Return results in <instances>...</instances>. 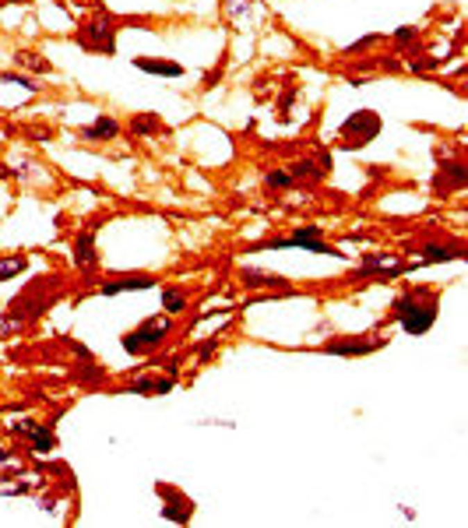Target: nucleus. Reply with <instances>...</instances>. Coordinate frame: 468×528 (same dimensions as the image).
Instances as JSON below:
<instances>
[{
	"label": "nucleus",
	"instance_id": "obj_10",
	"mask_svg": "<svg viewBox=\"0 0 468 528\" xmlns=\"http://www.w3.org/2000/svg\"><path fill=\"white\" fill-rule=\"evenodd\" d=\"M169 388H173V377H166V381H151V377H141V381H134V384H131V395H144V391L166 395Z\"/></svg>",
	"mask_w": 468,
	"mask_h": 528
},
{
	"label": "nucleus",
	"instance_id": "obj_18",
	"mask_svg": "<svg viewBox=\"0 0 468 528\" xmlns=\"http://www.w3.org/2000/svg\"><path fill=\"white\" fill-rule=\"evenodd\" d=\"M32 427H35V422H32V419H25V422H15L11 430H15V434H32Z\"/></svg>",
	"mask_w": 468,
	"mask_h": 528
},
{
	"label": "nucleus",
	"instance_id": "obj_12",
	"mask_svg": "<svg viewBox=\"0 0 468 528\" xmlns=\"http://www.w3.org/2000/svg\"><path fill=\"white\" fill-rule=\"evenodd\" d=\"M25 268V254H15V257H4L0 261V282H8V279H15L18 272Z\"/></svg>",
	"mask_w": 468,
	"mask_h": 528
},
{
	"label": "nucleus",
	"instance_id": "obj_1",
	"mask_svg": "<svg viewBox=\"0 0 468 528\" xmlns=\"http://www.w3.org/2000/svg\"><path fill=\"white\" fill-rule=\"evenodd\" d=\"M391 313L401 321V328H405L408 335H423V331H430L433 321H437V299L426 296V303H419V292H415V296H401V299H394V310H391Z\"/></svg>",
	"mask_w": 468,
	"mask_h": 528
},
{
	"label": "nucleus",
	"instance_id": "obj_16",
	"mask_svg": "<svg viewBox=\"0 0 468 528\" xmlns=\"http://www.w3.org/2000/svg\"><path fill=\"white\" fill-rule=\"evenodd\" d=\"M451 257H458V250H451V247H426V261H451Z\"/></svg>",
	"mask_w": 468,
	"mask_h": 528
},
{
	"label": "nucleus",
	"instance_id": "obj_19",
	"mask_svg": "<svg viewBox=\"0 0 468 528\" xmlns=\"http://www.w3.org/2000/svg\"><path fill=\"white\" fill-rule=\"evenodd\" d=\"M134 127H137V131H155V120H137Z\"/></svg>",
	"mask_w": 468,
	"mask_h": 528
},
{
	"label": "nucleus",
	"instance_id": "obj_9",
	"mask_svg": "<svg viewBox=\"0 0 468 528\" xmlns=\"http://www.w3.org/2000/svg\"><path fill=\"white\" fill-rule=\"evenodd\" d=\"M32 447H35L39 454H49V451L57 447L53 430H49V427H32Z\"/></svg>",
	"mask_w": 468,
	"mask_h": 528
},
{
	"label": "nucleus",
	"instance_id": "obj_15",
	"mask_svg": "<svg viewBox=\"0 0 468 528\" xmlns=\"http://www.w3.org/2000/svg\"><path fill=\"white\" fill-rule=\"evenodd\" d=\"M15 60H18V67H22V64H28L32 71H49V64H46V60H35V53H15Z\"/></svg>",
	"mask_w": 468,
	"mask_h": 528
},
{
	"label": "nucleus",
	"instance_id": "obj_7",
	"mask_svg": "<svg viewBox=\"0 0 468 528\" xmlns=\"http://www.w3.org/2000/svg\"><path fill=\"white\" fill-rule=\"evenodd\" d=\"M117 131H120V127H117V120L99 117V120L85 131V138H88V141H102V138H117Z\"/></svg>",
	"mask_w": 468,
	"mask_h": 528
},
{
	"label": "nucleus",
	"instance_id": "obj_3",
	"mask_svg": "<svg viewBox=\"0 0 468 528\" xmlns=\"http://www.w3.org/2000/svg\"><path fill=\"white\" fill-rule=\"evenodd\" d=\"M148 286H155L151 275H120V279L102 282V296H117V292H131V289H148Z\"/></svg>",
	"mask_w": 468,
	"mask_h": 528
},
{
	"label": "nucleus",
	"instance_id": "obj_2",
	"mask_svg": "<svg viewBox=\"0 0 468 528\" xmlns=\"http://www.w3.org/2000/svg\"><path fill=\"white\" fill-rule=\"evenodd\" d=\"M169 331H173V324L162 321V317H155V321H144L137 331H127V335H124V349L134 352V356H141V352H148V349H159Z\"/></svg>",
	"mask_w": 468,
	"mask_h": 528
},
{
	"label": "nucleus",
	"instance_id": "obj_14",
	"mask_svg": "<svg viewBox=\"0 0 468 528\" xmlns=\"http://www.w3.org/2000/svg\"><path fill=\"white\" fill-rule=\"evenodd\" d=\"M289 176H292V180H303V176H321V170H317L314 163H296V166H289Z\"/></svg>",
	"mask_w": 468,
	"mask_h": 528
},
{
	"label": "nucleus",
	"instance_id": "obj_11",
	"mask_svg": "<svg viewBox=\"0 0 468 528\" xmlns=\"http://www.w3.org/2000/svg\"><path fill=\"white\" fill-rule=\"evenodd\" d=\"M74 261L81 264V268H92V264H95V250H92V236L88 233L74 240Z\"/></svg>",
	"mask_w": 468,
	"mask_h": 528
},
{
	"label": "nucleus",
	"instance_id": "obj_4",
	"mask_svg": "<svg viewBox=\"0 0 468 528\" xmlns=\"http://www.w3.org/2000/svg\"><path fill=\"white\" fill-rule=\"evenodd\" d=\"M240 282H243L246 289H285V279H282V275L257 272V268H243V272H240Z\"/></svg>",
	"mask_w": 468,
	"mask_h": 528
},
{
	"label": "nucleus",
	"instance_id": "obj_20",
	"mask_svg": "<svg viewBox=\"0 0 468 528\" xmlns=\"http://www.w3.org/2000/svg\"><path fill=\"white\" fill-rule=\"evenodd\" d=\"M8 458H11V454H8V451H0V461H8Z\"/></svg>",
	"mask_w": 468,
	"mask_h": 528
},
{
	"label": "nucleus",
	"instance_id": "obj_6",
	"mask_svg": "<svg viewBox=\"0 0 468 528\" xmlns=\"http://www.w3.org/2000/svg\"><path fill=\"white\" fill-rule=\"evenodd\" d=\"M159 493H162V497H169V507H162V514H166V518H173V521H187V518H190V511H194V504H190V500L176 497L169 486H159Z\"/></svg>",
	"mask_w": 468,
	"mask_h": 528
},
{
	"label": "nucleus",
	"instance_id": "obj_13",
	"mask_svg": "<svg viewBox=\"0 0 468 528\" xmlns=\"http://www.w3.org/2000/svg\"><path fill=\"white\" fill-rule=\"evenodd\" d=\"M187 306V296L180 292V289H162V310H169V313H180Z\"/></svg>",
	"mask_w": 468,
	"mask_h": 528
},
{
	"label": "nucleus",
	"instance_id": "obj_8",
	"mask_svg": "<svg viewBox=\"0 0 468 528\" xmlns=\"http://www.w3.org/2000/svg\"><path fill=\"white\" fill-rule=\"evenodd\" d=\"M137 67L148 71V74H166V78H180V74H183V67H180V64H169V60H137Z\"/></svg>",
	"mask_w": 468,
	"mask_h": 528
},
{
	"label": "nucleus",
	"instance_id": "obj_5",
	"mask_svg": "<svg viewBox=\"0 0 468 528\" xmlns=\"http://www.w3.org/2000/svg\"><path fill=\"white\" fill-rule=\"evenodd\" d=\"M377 345H384V338H370V342H331V345H324V352H335V356H362V352H374Z\"/></svg>",
	"mask_w": 468,
	"mask_h": 528
},
{
	"label": "nucleus",
	"instance_id": "obj_17",
	"mask_svg": "<svg viewBox=\"0 0 468 528\" xmlns=\"http://www.w3.org/2000/svg\"><path fill=\"white\" fill-rule=\"evenodd\" d=\"M292 183V176L285 173V170H278V173H268V187H289Z\"/></svg>",
	"mask_w": 468,
	"mask_h": 528
}]
</instances>
